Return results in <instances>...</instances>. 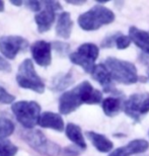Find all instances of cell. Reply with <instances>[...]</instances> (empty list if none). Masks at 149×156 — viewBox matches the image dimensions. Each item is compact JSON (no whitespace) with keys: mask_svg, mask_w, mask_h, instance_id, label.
I'll use <instances>...</instances> for the list:
<instances>
[{"mask_svg":"<svg viewBox=\"0 0 149 156\" xmlns=\"http://www.w3.org/2000/svg\"><path fill=\"white\" fill-rule=\"evenodd\" d=\"M102 101V93L88 81H82L73 89L65 91L59 98V112L69 115L82 105H98Z\"/></svg>","mask_w":149,"mask_h":156,"instance_id":"cell-1","label":"cell"},{"mask_svg":"<svg viewBox=\"0 0 149 156\" xmlns=\"http://www.w3.org/2000/svg\"><path fill=\"white\" fill-rule=\"evenodd\" d=\"M74 82L72 73L67 72V73H58L57 75L53 77L51 81V88L52 91H63V90L67 89L71 84Z\"/></svg>","mask_w":149,"mask_h":156,"instance_id":"cell-19","label":"cell"},{"mask_svg":"<svg viewBox=\"0 0 149 156\" xmlns=\"http://www.w3.org/2000/svg\"><path fill=\"white\" fill-rule=\"evenodd\" d=\"M68 4L71 5H83L85 4V1H75V0H67L66 1Z\"/></svg>","mask_w":149,"mask_h":156,"instance_id":"cell-30","label":"cell"},{"mask_svg":"<svg viewBox=\"0 0 149 156\" xmlns=\"http://www.w3.org/2000/svg\"><path fill=\"white\" fill-rule=\"evenodd\" d=\"M85 134L98 151L102 152V153H107V152H110L113 149V142L111 140H108L105 136L97 132H94V131H87Z\"/></svg>","mask_w":149,"mask_h":156,"instance_id":"cell-17","label":"cell"},{"mask_svg":"<svg viewBox=\"0 0 149 156\" xmlns=\"http://www.w3.org/2000/svg\"><path fill=\"white\" fill-rule=\"evenodd\" d=\"M4 8H5L4 2L0 0V12H3V11H4Z\"/></svg>","mask_w":149,"mask_h":156,"instance_id":"cell-32","label":"cell"},{"mask_svg":"<svg viewBox=\"0 0 149 156\" xmlns=\"http://www.w3.org/2000/svg\"><path fill=\"white\" fill-rule=\"evenodd\" d=\"M115 13L111 9L101 4L94 5L89 10L80 14L77 23L83 30H97L105 24H110L115 20Z\"/></svg>","mask_w":149,"mask_h":156,"instance_id":"cell-2","label":"cell"},{"mask_svg":"<svg viewBox=\"0 0 149 156\" xmlns=\"http://www.w3.org/2000/svg\"><path fill=\"white\" fill-rule=\"evenodd\" d=\"M33 59L39 66L48 67L52 63V44L44 40L36 41L30 46Z\"/></svg>","mask_w":149,"mask_h":156,"instance_id":"cell-11","label":"cell"},{"mask_svg":"<svg viewBox=\"0 0 149 156\" xmlns=\"http://www.w3.org/2000/svg\"><path fill=\"white\" fill-rule=\"evenodd\" d=\"M11 111L20 125L27 130L39 125L41 118V105L34 101H20L11 105Z\"/></svg>","mask_w":149,"mask_h":156,"instance_id":"cell-5","label":"cell"},{"mask_svg":"<svg viewBox=\"0 0 149 156\" xmlns=\"http://www.w3.org/2000/svg\"><path fill=\"white\" fill-rule=\"evenodd\" d=\"M102 110L105 116L114 117L119 114L121 108L123 107L122 101L119 98H107L102 101Z\"/></svg>","mask_w":149,"mask_h":156,"instance_id":"cell-20","label":"cell"},{"mask_svg":"<svg viewBox=\"0 0 149 156\" xmlns=\"http://www.w3.org/2000/svg\"><path fill=\"white\" fill-rule=\"evenodd\" d=\"M15 126L10 119L0 117V138H7L14 132Z\"/></svg>","mask_w":149,"mask_h":156,"instance_id":"cell-22","label":"cell"},{"mask_svg":"<svg viewBox=\"0 0 149 156\" xmlns=\"http://www.w3.org/2000/svg\"><path fill=\"white\" fill-rule=\"evenodd\" d=\"M39 126L45 129H52L57 132H63L65 129L64 121L61 115L53 113V112H45L41 115Z\"/></svg>","mask_w":149,"mask_h":156,"instance_id":"cell-13","label":"cell"},{"mask_svg":"<svg viewBox=\"0 0 149 156\" xmlns=\"http://www.w3.org/2000/svg\"><path fill=\"white\" fill-rule=\"evenodd\" d=\"M125 114L133 121L140 122L145 115L149 113V93H134L123 102Z\"/></svg>","mask_w":149,"mask_h":156,"instance_id":"cell-8","label":"cell"},{"mask_svg":"<svg viewBox=\"0 0 149 156\" xmlns=\"http://www.w3.org/2000/svg\"><path fill=\"white\" fill-rule=\"evenodd\" d=\"M0 71H2V72H6V73L11 72L10 63H9L4 57H2V56H0Z\"/></svg>","mask_w":149,"mask_h":156,"instance_id":"cell-29","label":"cell"},{"mask_svg":"<svg viewBox=\"0 0 149 156\" xmlns=\"http://www.w3.org/2000/svg\"><path fill=\"white\" fill-rule=\"evenodd\" d=\"M15 101V96L10 94L4 86L0 84V104L2 105H10L13 104Z\"/></svg>","mask_w":149,"mask_h":156,"instance_id":"cell-24","label":"cell"},{"mask_svg":"<svg viewBox=\"0 0 149 156\" xmlns=\"http://www.w3.org/2000/svg\"><path fill=\"white\" fill-rule=\"evenodd\" d=\"M62 5L58 1H43V9L35 15V21L40 34L50 30L56 18V12L61 10Z\"/></svg>","mask_w":149,"mask_h":156,"instance_id":"cell-9","label":"cell"},{"mask_svg":"<svg viewBox=\"0 0 149 156\" xmlns=\"http://www.w3.org/2000/svg\"><path fill=\"white\" fill-rule=\"evenodd\" d=\"M82 149L79 148L78 146L76 145H71V146H67L62 149L61 151V156H79L81 153Z\"/></svg>","mask_w":149,"mask_h":156,"instance_id":"cell-25","label":"cell"},{"mask_svg":"<svg viewBox=\"0 0 149 156\" xmlns=\"http://www.w3.org/2000/svg\"><path fill=\"white\" fill-rule=\"evenodd\" d=\"M105 65L111 74L112 79L118 83L130 85L139 80L137 68L131 62L108 57L105 61Z\"/></svg>","mask_w":149,"mask_h":156,"instance_id":"cell-3","label":"cell"},{"mask_svg":"<svg viewBox=\"0 0 149 156\" xmlns=\"http://www.w3.org/2000/svg\"><path fill=\"white\" fill-rule=\"evenodd\" d=\"M149 148L148 141L144 139H136L129 142L123 147L117 148L108 156H131L134 154L144 153Z\"/></svg>","mask_w":149,"mask_h":156,"instance_id":"cell-12","label":"cell"},{"mask_svg":"<svg viewBox=\"0 0 149 156\" xmlns=\"http://www.w3.org/2000/svg\"><path fill=\"white\" fill-rule=\"evenodd\" d=\"M29 42L20 36L0 37V52L5 58L13 60L20 52H24Z\"/></svg>","mask_w":149,"mask_h":156,"instance_id":"cell-10","label":"cell"},{"mask_svg":"<svg viewBox=\"0 0 149 156\" xmlns=\"http://www.w3.org/2000/svg\"><path fill=\"white\" fill-rule=\"evenodd\" d=\"M23 4L32 11H35L37 13L43 9V1H36V0H33V1H23Z\"/></svg>","mask_w":149,"mask_h":156,"instance_id":"cell-28","label":"cell"},{"mask_svg":"<svg viewBox=\"0 0 149 156\" xmlns=\"http://www.w3.org/2000/svg\"><path fill=\"white\" fill-rule=\"evenodd\" d=\"M16 82L21 88L33 90L37 93H44L46 88L44 81L37 74L30 59H26L20 63L16 74Z\"/></svg>","mask_w":149,"mask_h":156,"instance_id":"cell-6","label":"cell"},{"mask_svg":"<svg viewBox=\"0 0 149 156\" xmlns=\"http://www.w3.org/2000/svg\"><path fill=\"white\" fill-rule=\"evenodd\" d=\"M65 134H66L67 138L70 141H72L74 144L78 146L79 148H81L82 150H85L86 147H87L84 137H83L81 128L79 126H77V125L73 123L67 124L66 128H65Z\"/></svg>","mask_w":149,"mask_h":156,"instance_id":"cell-18","label":"cell"},{"mask_svg":"<svg viewBox=\"0 0 149 156\" xmlns=\"http://www.w3.org/2000/svg\"><path fill=\"white\" fill-rule=\"evenodd\" d=\"M91 76L101 84L105 92H112L113 90H115L113 87V79H112L111 74L105 64L95 65Z\"/></svg>","mask_w":149,"mask_h":156,"instance_id":"cell-14","label":"cell"},{"mask_svg":"<svg viewBox=\"0 0 149 156\" xmlns=\"http://www.w3.org/2000/svg\"><path fill=\"white\" fill-rule=\"evenodd\" d=\"M99 49L97 45L91 43L82 44L78 47L76 52L69 55L70 61L73 64L81 67L86 73L91 74L95 67V61L98 58Z\"/></svg>","mask_w":149,"mask_h":156,"instance_id":"cell-7","label":"cell"},{"mask_svg":"<svg viewBox=\"0 0 149 156\" xmlns=\"http://www.w3.org/2000/svg\"><path fill=\"white\" fill-rule=\"evenodd\" d=\"M52 48H54L55 52L57 53L59 56L61 57H65L69 53L70 50V45L68 43L65 42H60V41H55L52 44Z\"/></svg>","mask_w":149,"mask_h":156,"instance_id":"cell-23","label":"cell"},{"mask_svg":"<svg viewBox=\"0 0 149 156\" xmlns=\"http://www.w3.org/2000/svg\"><path fill=\"white\" fill-rule=\"evenodd\" d=\"M18 147L6 138H0V156H15Z\"/></svg>","mask_w":149,"mask_h":156,"instance_id":"cell-21","label":"cell"},{"mask_svg":"<svg viewBox=\"0 0 149 156\" xmlns=\"http://www.w3.org/2000/svg\"><path fill=\"white\" fill-rule=\"evenodd\" d=\"M120 35L121 33H116L111 36L105 37V39H104V41L101 42V47L102 48H112L113 46L116 45V41Z\"/></svg>","mask_w":149,"mask_h":156,"instance_id":"cell-27","label":"cell"},{"mask_svg":"<svg viewBox=\"0 0 149 156\" xmlns=\"http://www.w3.org/2000/svg\"><path fill=\"white\" fill-rule=\"evenodd\" d=\"M21 138L33 150L43 156H59L62 149L55 142H52L40 130H27L21 134Z\"/></svg>","mask_w":149,"mask_h":156,"instance_id":"cell-4","label":"cell"},{"mask_svg":"<svg viewBox=\"0 0 149 156\" xmlns=\"http://www.w3.org/2000/svg\"><path fill=\"white\" fill-rule=\"evenodd\" d=\"M10 4L14 6H21L23 4V1H20V0H10Z\"/></svg>","mask_w":149,"mask_h":156,"instance_id":"cell-31","label":"cell"},{"mask_svg":"<svg viewBox=\"0 0 149 156\" xmlns=\"http://www.w3.org/2000/svg\"><path fill=\"white\" fill-rule=\"evenodd\" d=\"M129 37L139 49L149 54V32L139 30L136 27H131L129 29Z\"/></svg>","mask_w":149,"mask_h":156,"instance_id":"cell-16","label":"cell"},{"mask_svg":"<svg viewBox=\"0 0 149 156\" xmlns=\"http://www.w3.org/2000/svg\"><path fill=\"white\" fill-rule=\"evenodd\" d=\"M73 29V21L69 12H61L56 24V35L62 39H69Z\"/></svg>","mask_w":149,"mask_h":156,"instance_id":"cell-15","label":"cell"},{"mask_svg":"<svg viewBox=\"0 0 149 156\" xmlns=\"http://www.w3.org/2000/svg\"><path fill=\"white\" fill-rule=\"evenodd\" d=\"M131 42L132 41H131V39H130L129 36L120 35L116 41V46L119 50H125L131 45Z\"/></svg>","mask_w":149,"mask_h":156,"instance_id":"cell-26","label":"cell"}]
</instances>
